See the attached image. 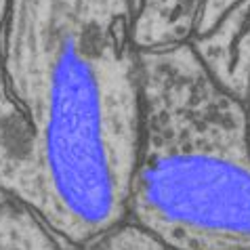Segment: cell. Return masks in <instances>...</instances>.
Instances as JSON below:
<instances>
[{"mask_svg":"<svg viewBox=\"0 0 250 250\" xmlns=\"http://www.w3.org/2000/svg\"><path fill=\"white\" fill-rule=\"evenodd\" d=\"M74 250H168L154 233L137 225L135 221L124 219L118 225L105 229Z\"/></svg>","mask_w":250,"mask_h":250,"instance_id":"obj_4","label":"cell"},{"mask_svg":"<svg viewBox=\"0 0 250 250\" xmlns=\"http://www.w3.org/2000/svg\"><path fill=\"white\" fill-rule=\"evenodd\" d=\"M0 250H67V244L34 210L0 196Z\"/></svg>","mask_w":250,"mask_h":250,"instance_id":"obj_3","label":"cell"},{"mask_svg":"<svg viewBox=\"0 0 250 250\" xmlns=\"http://www.w3.org/2000/svg\"><path fill=\"white\" fill-rule=\"evenodd\" d=\"M135 0H0V196L65 242L126 219L141 135Z\"/></svg>","mask_w":250,"mask_h":250,"instance_id":"obj_1","label":"cell"},{"mask_svg":"<svg viewBox=\"0 0 250 250\" xmlns=\"http://www.w3.org/2000/svg\"><path fill=\"white\" fill-rule=\"evenodd\" d=\"M242 101H244V107H246L248 133H250V48H248V65H246V88H244V95H242Z\"/></svg>","mask_w":250,"mask_h":250,"instance_id":"obj_5","label":"cell"},{"mask_svg":"<svg viewBox=\"0 0 250 250\" xmlns=\"http://www.w3.org/2000/svg\"><path fill=\"white\" fill-rule=\"evenodd\" d=\"M141 135L126 219L168 250H250L242 95L191 42L139 48Z\"/></svg>","mask_w":250,"mask_h":250,"instance_id":"obj_2","label":"cell"}]
</instances>
